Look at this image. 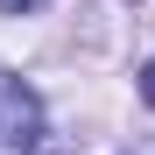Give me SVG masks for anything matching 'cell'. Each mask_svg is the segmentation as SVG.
Returning a JSON list of instances; mask_svg holds the SVG:
<instances>
[{
	"mask_svg": "<svg viewBox=\"0 0 155 155\" xmlns=\"http://www.w3.org/2000/svg\"><path fill=\"white\" fill-rule=\"evenodd\" d=\"M42 99L14 71H0V155H42Z\"/></svg>",
	"mask_w": 155,
	"mask_h": 155,
	"instance_id": "obj_1",
	"label": "cell"
},
{
	"mask_svg": "<svg viewBox=\"0 0 155 155\" xmlns=\"http://www.w3.org/2000/svg\"><path fill=\"white\" fill-rule=\"evenodd\" d=\"M141 106H155V57H148V71H141Z\"/></svg>",
	"mask_w": 155,
	"mask_h": 155,
	"instance_id": "obj_2",
	"label": "cell"
},
{
	"mask_svg": "<svg viewBox=\"0 0 155 155\" xmlns=\"http://www.w3.org/2000/svg\"><path fill=\"white\" fill-rule=\"evenodd\" d=\"M42 0H0V14H35Z\"/></svg>",
	"mask_w": 155,
	"mask_h": 155,
	"instance_id": "obj_3",
	"label": "cell"
}]
</instances>
